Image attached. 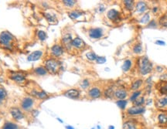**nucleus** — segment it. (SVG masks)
Wrapping results in <instances>:
<instances>
[{"label": "nucleus", "mask_w": 167, "mask_h": 129, "mask_svg": "<svg viewBox=\"0 0 167 129\" xmlns=\"http://www.w3.org/2000/svg\"><path fill=\"white\" fill-rule=\"evenodd\" d=\"M131 67H132V60L130 59H125L123 64L121 66V70H122L123 72L126 73L130 70Z\"/></svg>", "instance_id": "nucleus-28"}, {"label": "nucleus", "mask_w": 167, "mask_h": 129, "mask_svg": "<svg viewBox=\"0 0 167 129\" xmlns=\"http://www.w3.org/2000/svg\"><path fill=\"white\" fill-rule=\"evenodd\" d=\"M19 126L18 124L15 123V122H13V121H5V123L3 124V127H2V129H19Z\"/></svg>", "instance_id": "nucleus-30"}, {"label": "nucleus", "mask_w": 167, "mask_h": 129, "mask_svg": "<svg viewBox=\"0 0 167 129\" xmlns=\"http://www.w3.org/2000/svg\"><path fill=\"white\" fill-rule=\"evenodd\" d=\"M37 37H38V39L40 40V41H44V40H46V39L47 38V35L44 31L43 30H39L37 32Z\"/></svg>", "instance_id": "nucleus-41"}, {"label": "nucleus", "mask_w": 167, "mask_h": 129, "mask_svg": "<svg viewBox=\"0 0 167 129\" xmlns=\"http://www.w3.org/2000/svg\"><path fill=\"white\" fill-rule=\"evenodd\" d=\"M122 3H123L125 10L129 11V12H132L133 10H135V2L133 0H125L122 2Z\"/></svg>", "instance_id": "nucleus-24"}, {"label": "nucleus", "mask_w": 167, "mask_h": 129, "mask_svg": "<svg viewBox=\"0 0 167 129\" xmlns=\"http://www.w3.org/2000/svg\"><path fill=\"white\" fill-rule=\"evenodd\" d=\"M14 37L8 31H3L0 33V46L5 49H12Z\"/></svg>", "instance_id": "nucleus-5"}, {"label": "nucleus", "mask_w": 167, "mask_h": 129, "mask_svg": "<svg viewBox=\"0 0 167 129\" xmlns=\"http://www.w3.org/2000/svg\"><path fill=\"white\" fill-rule=\"evenodd\" d=\"M43 54H44V52L42 50L34 51L27 57V59H28V61H31V62L32 61H36V60H38L43 57Z\"/></svg>", "instance_id": "nucleus-21"}, {"label": "nucleus", "mask_w": 167, "mask_h": 129, "mask_svg": "<svg viewBox=\"0 0 167 129\" xmlns=\"http://www.w3.org/2000/svg\"><path fill=\"white\" fill-rule=\"evenodd\" d=\"M101 96H102V91L100 88H98L97 86L91 87L87 90V97L90 99H92V100L98 99V98H100Z\"/></svg>", "instance_id": "nucleus-13"}, {"label": "nucleus", "mask_w": 167, "mask_h": 129, "mask_svg": "<svg viewBox=\"0 0 167 129\" xmlns=\"http://www.w3.org/2000/svg\"><path fill=\"white\" fill-rule=\"evenodd\" d=\"M26 91L30 94V97H33L36 100H46L49 98L48 94L42 89L40 87H39L36 84H33L31 85L30 84H26Z\"/></svg>", "instance_id": "nucleus-2"}, {"label": "nucleus", "mask_w": 167, "mask_h": 129, "mask_svg": "<svg viewBox=\"0 0 167 129\" xmlns=\"http://www.w3.org/2000/svg\"><path fill=\"white\" fill-rule=\"evenodd\" d=\"M34 74L37 75V76H40V77H43V76H46L48 72L46 69L44 67V66H39V67H36V68L34 69Z\"/></svg>", "instance_id": "nucleus-25"}, {"label": "nucleus", "mask_w": 167, "mask_h": 129, "mask_svg": "<svg viewBox=\"0 0 167 129\" xmlns=\"http://www.w3.org/2000/svg\"><path fill=\"white\" fill-rule=\"evenodd\" d=\"M143 80L142 79H136L133 82L131 83V90L135 91V90H139V88H141L142 84H143Z\"/></svg>", "instance_id": "nucleus-26"}, {"label": "nucleus", "mask_w": 167, "mask_h": 129, "mask_svg": "<svg viewBox=\"0 0 167 129\" xmlns=\"http://www.w3.org/2000/svg\"><path fill=\"white\" fill-rule=\"evenodd\" d=\"M155 105L158 109L166 108L167 107V95H163L157 98L155 101Z\"/></svg>", "instance_id": "nucleus-20"}, {"label": "nucleus", "mask_w": 167, "mask_h": 129, "mask_svg": "<svg viewBox=\"0 0 167 129\" xmlns=\"http://www.w3.org/2000/svg\"><path fill=\"white\" fill-rule=\"evenodd\" d=\"M90 85L91 83L90 81H89V80H88V79H84V80L80 82V87L82 88V89H84V90H87V88H90Z\"/></svg>", "instance_id": "nucleus-40"}, {"label": "nucleus", "mask_w": 167, "mask_h": 129, "mask_svg": "<svg viewBox=\"0 0 167 129\" xmlns=\"http://www.w3.org/2000/svg\"><path fill=\"white\" fill-rule=\"evenodd\" d=\"M85 56H86V58H87V59H88L89 61H91V62H94V61H96L97 57H98L97 54L95 53V52H93V51L87 52V53H86Z\"/></svg>", "instance_id": "nucleus-36"}, {"label": "nucleus", "mask_w": 167, "mask_h": 129, "mask_svg": "<svg viewBox=\"0 0 167 129\" xmlns=\"http://www.w3.org/2000/svg\"><path fill=\"white\" fill-rule=\"evenodd\" d=\"M116 104L121 110H125L128 104V101L127 100H117Z\"/></svg>", "instance_id": "nucleus-39"}, {"label": "nucleus", "mask_w": 167, "mask_h": 129, "mask_svg": "<svg viewBox=\"0 0 167 129\" xmlns=\"http://www.w3.org/2000/svg\"><path fill=\"white\" fill-rule=\"evenodd\" d=\"M64 95L70 99H78L80 97V92L76 88H71L66 90L64 93Z\"/></svg>", "instance_id": "nucleus-19"}, {"label": "nucleus", "mask_w": 167, "mask_h": 129, "mask_svg": "<svg viewBox=\"0 0 167 129\" xmlns=\"http://www.w3.org/2000/svg\"><path fill=\"white\" fill-rule=\"evenodd\" d=\"M159 10H160V8L158 7V6H154V7H152V12L154 14H156V13H157L158 12H159Z\"/></svg>", "instance_id": "nucleus-47"}, {"label": "nucleus", "mask_w": 167, "mask_h": 129, "mask_svg": "<svg viewBox=\"0 0 167 129\" xmlns=\"http://www.w3.org/2000/svg\"><path fill=\"white\" fill-rule=\"evenodd\" d=\"M107 18L114 23H118L121 21V14L115 9H111L106 13Z\"/></svg>", "instance_id": "nucleus-9"}, {"label": "nucleus", "mask_w": 167, "mask_h": 129, "mask_svg": "<svg viewBox=\"0 0 167 129\" xmlns=\"http://www.w3.org/2000/svg\"><path fill=\"white\" fill-rule=\"evenodd\" d=\"M122 129H139L136 121L133 120H128L123 123Z\"/></svg>", "instance_id": "nucleus-23"}, {"label": "nucleus", "mask_w": 167, "mask_h": 129, "mask_svg": "<svg viewBox=\"0 0 167 129\" xmlns=\"http://www.w3.org/2000/svg\"><path fill=\"white\" fill-rule=\"evenodd\" d=\"M36 99L30 96L23 97L19 101V108L24 112H33L36 110Z\"/></svg>", "instance_id": "nucleus-4"}, {"label": "nucleus", "mask_w": 167, "mask_h": 129, "mask_svg": "<svg viewBox=\"0 0 167 129\" xmlns=\"http://www.w3.org/2000/svg\"><path fill=\"white\" fill-rule=\"evenodd\" d=\"M114 92H115V89L113 87H108L107 89L105 90V92L103 94L106 98H113Z\"/></svg>", "instance_id": "nucleus-33"}, {"label": "nucleus", "mask_w": 167, "mask_h": 129, "mask_svg": "<svg viewBox=\"0 0 167 129\" xmlns=\"http://www.w3.org/2000/svg\"><path fill=\"white\" fill-rule=\"evenodd\" d=\"M44 67L46 68L47 72L52 75L57 74L61 68L62 63L59 59L56 58H49L46 59L44 62Z\"/></svg>", "instance_id": "nucleus-3"}, {"label": "nucleus", "mask_w": 167, "mask_h": 129, "mask_svg": "<svg viewBox=\"0 0 167 129\" xmlns=\"http://www.w3.org/2000/svg\"><path fill=\"white\" fill-rule=\"evenodd\" d=\"M146 112V108L144 106L138 107V106H131L127 109L126 113L129 116H139Z\"/></svg>", "instance_id": "nucleus-12"}, {"label": "nucleus", "mask_w": 167, "mask_h": 129, "mask_svg": "<svg viewBox=\"0 0 167 129\" xmlns=\"http://www.w3.org/2000/svg\"><path fill=\"white\" fill-rule=\"evenodd\" d=\"M108 129H115V127H114L113 125H110V126L108 127Z\"/></svg>", "instance_id": "nucleus-49"}, {"label": "nucleus", "mask_w": 167, "mask_h": 129, "mask_svg": "<svg viewBox=\"0 0 167 129\" xmlns=\"http://www.w3.org/2000/svg\"><path fill=\"white\" fill-rule=\"evenodd\" d=\"M166 78H167V74H166Z\"/></svg>", "instance_id": "nucleus-52"}, {"label": "nucleus", "mask_w": 167, "mask_h": 129, "mask_svg": "<svg viewBox=\"0 0 167 129\" xmlns=\"http://www.w3.org/2000/svg\"><path fill=\"white\" fill-rule=\"evenodd\" d=\"M72 47L77 50H84L87 47V44L79 36H76L73 39Z\"/></svg>", "instance_id": "nucleus-14"}, {"label": "nucleus", "mask_w": 167, "mask_h": 129, "mask_svg": "<svg viewBox=\"0 0 167 129\" xmlns=\"http://www.w3.org/2000/svg\"><path fill=\"white\" fill-rule=\"evenodd\" d=\"M95 62L97 63L98 64H103V63H106V58L105 57H99V56H98Z\"/></svg>", "instance_id": "nucleus-43"}, {"label": "nucleus", "mask_w": 167, "mask_h": 129, "mask_svg": "<svg viewBox=\"0 0 167 129\" xmlns=\"http://www.w3.org/2000/svg\"><path fill=\"white\" fill-rule=\"evenodd\" d=\"M72 33L70 32H66L62 34L61 37V45L64 47V49L67 51H70L73 49L72 41H73Z\"/></svg>", "instance_id": "nucleus-6"}, {"label": "nucleus", "mask_w": 167, "mask_h": 129, "mask_svg": "<svg viewBox=\"0 0 167 129\" xmlns=\"http://www.w3.org/2000/svg\"><path fill=\"white\" fill-rule=\"evenodd\" d=\"M142 90H135V91H134L133 93L131 94V96H130V98H129V101H131V102L135 101V100H136V99H138V98L140 97V95L142 94Z\"/></svg>", "instance_id": "nucleus-38"}, {"label": "nucleus", "mask_w": 167, "mask_h": 129, "mask_svg": "<svg viewBox=\"0 0 167 129\" xmlns=\"http://www.w3.org/2000/svg\"><path fill=\"white\" fill-rule=\"evenodd\" d=\"M44 16L50 24L57 23V16H56L54 13H50V12H44Z\"/></svg>", "instance_id": "nucleus-22"}, {"label": "nucleus", "mask_w": 167, "mask_h": 129, "mask_svg": "<svg viewBox=\"0 0 167 129\" xmlns=\"http://www.w3.org/2000/svg\"><path fill=\"white\" fill-rule=\"evenodd\" d=\"M87 35L91 39H100L105 35V31L101 27H91L88 29Z\"/></svg>", "instance_id": "nucleus-7"}, {"label": "nucleus", "mask_w": 167, "mask_h": 129, "mask_svg": "<svg viewBox=\"0 0 167 129\" xmlns=\"http://www.w3.org/2000/svg\"><path fill=\"white\" fill-rule=\"evenodd\" d=\"M64 51L65 49H64L63 46L60 43H55L50 47V49L51 57L56 59L63 56V54L64 53Z\"/></svg>", "instance_id": "nucleus-10"}, {"label": "nucleus", "mask_w": 167, "mask_h": 129, "mask_svg": "<svg viewBox=\"0 0 167 129\" xmlns=\"http://www.w3.org/2000/svg\"><path fill=\"white\" fill-rule=\"evenodd\" d=\"M146 104V98L145 97L140 96L138 99H136L135 101L132 102V105L133 106H138V107H142Z\"/></svg>", "instance_id": "nucleus-35"}, {"label": "nucleus", "mask_w": 167, "mask_h": 129, "mask_svg": "<svg viewBox=\"0 0 167 129\" xmlns=\"http://www.w3.org/2000/svg\"><path fill=\"white\" fill-rule=\"evenodd\" d=\"M128 96H129V93L125 88H118L115 89L114 98H116L117 100H126Z\"/></svg>", "instance_id": "nucleus-16"}, {"label": "nucleus", "mask_w": 167, "mask_h": 129, "mask_svg": "<svg viewBox=\"0 0 167 129\" xmlns=\"http://www.w3.org/2000/svg\"><path fill=\"white\" fill-rule=\"evenodd\" d=\"M91 129H95V128H91Z\"/></svg>", "instance_id": "nucleus-51"}, {"label": "nucleus", "mask_w": 167, "mask_h": 129, "mask_svg": "<svg viewBox=\"0 0 167 129\" xmlns=\"http://www.w3.org/2000/svg\"><path fill=\"white\" fill-rule=\"evenodd\" d=\"M148 4L146 3L145 1H139L135 3V12L139 14H142V13H146L147 10H148Z\"/></svg>", "instance_id": "nucleus-18"}, {"label": "nucleus", "mask_w": 167, "mask_h": 129, "mask_svg": "<svg viewBox=\"0 0 167 129\" xmlns=\"http://www.w3.org/2000/svg\"><path fill=\"white\" fill-rule=\"evenodd\" d=\"M158 26H159V24H158V23H157L156 21L154 20V19H152V20H150V22L148 23V25H147V28L155 29L157 28Z\"/></svg>", "instance_id": "nucleus-42"}, {"label": "nucleus", "mask_w": 167, "mask_h": 129, "mask_svg": "<svg viewBox=\"0 0 167 129\" xmlns=\"http://www.w3.org/2000/svg\"><path fill=\"white\" fill-rule=\"evenodd\" d=\"M155 88L161 95H167V80H162L157 82Z\"/></svg>", "instance_id": "nucleus-17"}, {"label": "nucleus", "mask_w": 167, "mask_h": 129, "mask_svg": "<svg viewBox=\"0 0 167 129\" xmlns=\"http://www.w3.org/2000/svg\"><path fill=\"white\" fill-rule=\"evenodd\" d=\"M105 9H106L105 5H104V4H100L98 7V12L99 13H102L103 12L105 11Z\"/></svg>", "instance_id": "nucleus-44"}, {"label": "nucleus", "mask_w": 167, "mask_h": 129, "mask_svg": "<svg viewBox=\"0 0 167 129\" xmlns=\"http://www.w3.org/2000/svg\"><path fill=\"white\" fill-rule=\"evenodd\" d=\"M158 24L159 26H162L163 28H167V13L162 15L159 18Z\"/></svg>", "instance_id": "nucleus-31"}, {"label": "nucleus", "mask_w": 167, "mask_h": 129, "mask_svg": "<svg viewBox=\"0 0 167 129\" xmlns=\"http://www.w3.org/2000/svg\"><path fill=\"white\" fill-rule=\"evenodd\" d=\"M9 78H10L12 80H13L14 82L19 84V85H25L27 84L26 76L23 74V73L12 71V72H10Z\"/></svg>", "instance_id": "nucleus-8"}, {"label": "nucleus", "mask_w": 167, "mask_h": 129, "mask_svg": "<svg viewBox=\"0 0 167 129\" xmlns=\"http://www.w3.org/2000/svg\"><path fill=\"white\" fill-rule=\"evenodd\" d=\"M150 13H146L142 16L141 19H139V23L142 24V25H148L149 22H150Z\"/></svg>", "instance_id": "nucleus-32"}, {"label": "nucleus", "mask_w": 167, "mask_h": 129, "mask_svg": "<svg viewBox=\"0 0 167 129\" xmlns=\"http://www.w3.org/2000/svg\"><path fill=\"white\" fill-rule=\"evenodd\" d=\"M61 3L66 8L70 9L71 10L73 9H74L75 6L77 5V1L75 0H63Z\"/></svg>", "instance_id": "nucleus-27"}, {"label": "nucleus", "mask_w": 167, "mask_h": 129, "mask_svg": "<svg viewBox=\"0 0 167 129\" xmlns=\"http://www.w3.org/2000/svg\"><path fill=\"white\" fill-rule=\"evenodd\" d=\"M132 52H133V53L137 55L141 54L143 52V48H142V45L141 43H139V42H137L135 43L134 44L133 46H132Z\"/></svg>", "instance_id": "nucleus-29"}, {"label": "nucleus", "mask_w": 167, "mask_h": 129, "mask_svg": "<svg viewBox=\"0 0 167 129\" xmlns=\"http://www.w3.org/2000/svg\"><path fill=\"white\" fill-rule=\"evenodd\" d=\"M158 122L160 124H167V114L160 113L157 116Z\"/></svg>", "instance_id": "nucleus-34"}, {"label": "nucleus", "mask_w": 167, "mask_h": 129, "mask_svg": "<svg viewBox=\"0 0 167 129\" xmlns=\"http://www.w3.org/2000/svg\"><path fill=\"white\" fill-rule=\"evenodd\" d=\"M57 120H58V121H59L60 122H61V123H63V121H61V120H60V118H57Z\"/></svg>", "instance_id": "nucleus-50"}, {"label": "nucleus", "mask_w": 167, "mask_h": 129, "mask_svg": "<svg viewBox=\"0 0 167 129\" xmlns=\"http://www.w3.org/2000/svg\"><path fill=\"white\" fill-rule=\"evenodd\" d=\"M65 128H66V129H74V127L70 126V125H67V126H66Z\"/></svg>", "instance_id": "nucleus-48"}, {"label": "nucleus", "mask_w": 167, "mask_h": 129, "mask_svg": "<svg viewBox=\"0 0 167 129\" xmlns=\"http://www.w3.org/2000/svg\"><path fill=\"white\" fill-rule=\"evenodd\" d=\"M156 70L158 73H162L163 70H164V67H162V66H156Z\"/></svg>", "instance_id": "nucleus-45"}, {"label": "nucleus", "mask_w": 167, "mask_h": 129, "mask_svg": "<svg viewBox=\"0 0 167 129\" xmlns=\"http://www.w3.org/2000/svg\"><path fill=\"white\" fill-rule=\"evenodd\" d=\"M155 43L159 45V46H166V43L162 40H160V39H158L155 42Z\"/></svg>", "instance_id": "nucleus-46"}, {"label": "nucleus", "mask_w": 167, "mask_h": 129, "mask_svg": "<svg viewBox=\"0 0 167 129\" xmlns=\"http://www.w3.org/2000/svg\"><path fill=\"white\" fill-rule=\"evenodd\" d=\"M9 113L11 116L15 121H20L22 119L25 118V112L22 111V109L18 107H12L9 108Z\"/></svg>", "instance_id": "nucleus-11"}, {"label": "nucleus", "mask_w": 167, "mask_h": 129, "mask_svg": "<svg viewBox=\"0 0 167 129\" xmlns=\"http://www.w3.org/2000/svg\"><path fill=\"white\" fill-rule=\"evenodd\" d=\"M67 14L72 20H80V19H83V17L85 16V12L79 10V9H72V10L69 11Z\"/></svg>", "instance_id": "nucleus-15"}, {"label": "nucleus", "mask_w": 167, "mask_h": 129, "mask_svg": "<svg viewBox=\"0 0 167 129\" xmlns=\"http://www.w3.org/2000/svg\"><path fill=\"white\" fill-rule=\"evenodd\" d=\"M138 71L141 76H146L151 74L153 70V63L146 56L139 57L137 60Z\"/></svg>", "instance_id": "nucleus-1"}, {"label": "nucleus", "mask_w": 167, "mask_h": 129, "mask_svg": "<svg viewBox=\"0 0 167 129\" xmlns=\"http://www.w3.org/2000/svg\"><path fill=\"white\" fill-rule=\"evenodd\" d=\"M7 98V92L3 87L0 86V104L3 103V101H5Z\"/></svg>", "instance_id": "nucleus-37"}]
</instances>
